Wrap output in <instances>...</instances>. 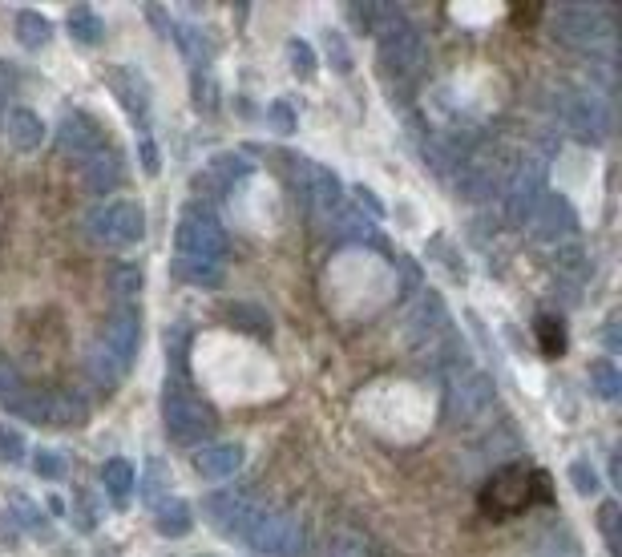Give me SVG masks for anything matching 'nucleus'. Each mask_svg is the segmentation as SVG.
Returning a JSON list of instances; mask_svg holds the SVG:
<instances>
[{
  "label": "nucleus",
  "instance_id": "45",
  "mask_svg": "<svg viewBox=\"0 0 622 557\" xmlns=\"http://www.w3.org/2000/svg\"><path fill=\"white\" fill-rule=\"evenodd\" d=\"M267 122H271V130H275V134H295L299 114L291 109V101H287V97H275V101L267 105Z\"/></svg>",
  "mask_w": 622,
  "mask_h": 557
},
{
  "label": "nucleus",
  "instance_id": "31",
  "mask_svg": "<svg viewBox=\"0 0 622 557\" xmlns=\"http://www.w3.org/2000/svg\"><path fill=\"white\" fill-rule=\"evenodd\" d=\"M586 376H590V388H594V396H598V400H618V396H622V376H618V368H614V360H610V356L590 360Z\"/></svg>",
  "mask_w": 622,
  "mask_h": 557
},
{
  "label": "nucleus",
  "instance_id": "10",
  "mask_svg": "<svg viewBox=\"0 0 622 557\" xmlns=\"http://www.w3.org/2000/svg\"><path fill=\"white\" fill-rule=\"evenodd\" d=\"M562 122L570 126V134L586 146H602L614 130V118H610V105L606 97L598 93H566L562 101Z\"/></svg>",
  "mask_w": 622,
  "mask_h": 557
},
{
  "label": "nucleus",
  "instance_id": "40",
  "mask_svg": "<svg viewBox=\"0 0 622 557\" xmlns=\"http://www.w3.org/2000/svg\"><path fill=\"white\" fill-rule=\"evenodd\" d=\"M566 477H570V485H574L578 497H598V493H602V477H598V469H594L586 457L574 461V465L566 469Z\"/></svg>",
  "mask_w": 622,
  "mask_h": 557
},
{
  "label": "nucleus",
  "instance_id": "5",
  "mask_svg": "<svg viewBox=\"0 0 622 557\" xmlns=\"http://www.w3.org/2000/svg\"><path fill=\"white\" fill-rule=\"evenodd\" d=\"M376 57H380V69L392 77H417L421 65H425V37L421 29L412 25L408 17L392 21L388 29L376 33Z\"/></svg>",
  "mask_w": 622,
  "mask_h": 557
},
{
  "label": "nucleus",
  "instance_id": "9",
  "mask_svg": "<svg viewBox=\"0 0 622 557\" xmlns=\"http://www.w3.org/2000/svg\"><path fill=\"white\" fill-rule=\"evenodd\" d=\"M493 404H497V384H493L489 372L469 368V372H461L457 380H449V396H445V412H449V420H457V424H473V420H481Z\"/></svg>",
  "mask_w": 622,
  "mask_h": 557
},
{
  "label": "nucleus",
  "instance_id": "14",
  "mask_svg": "<svg viewBox=\"0 0 622 557\" xmlns=\"http://www.w3.org/2000/svg\"><path fill=\"white\" fill-rule=\"evenodd\" d=\"M106 146H110L106 130H101V122L89 118L85 109H73V114L61 118V126H57V150H61L65 158H73V162H89L93 154H101Z\"/></svg>",
  "mask_w": 622,
  "mask_h": 557
},
{
  "label": "nucleus",
  "instance_id": "43",
  "mask_svg": "<svg viewBox=\"0 0 622 557\" xmlns=\"http://www.w3.org/2000/svg\"><path fill=\"white\" fill-rule=\"evenodd\" d=\"M324 49H328V61H332L336 73H352V49H348V41H344L340 29H328L324 33Z\"/></svg>",
  "mask_w": 622,
  "mask_h": 557
},
{
  "label": "nucleus",
  "instance_id": "48",
  "mask_svg": "<svg viewBox=\"0 0 622 557\" xmlns=\"http://www.w3.org/2000/svg\"><path fill=\"white\" fill-rule=\"evenodd\" d=\"M194 105L202 109V114H211V109H215V81L211 77H194Z\"/></svg>",
  "mask_w": 622,
  "mask_h": 557
},
{
  "label": "nucleus",
  "instance_id": "41",
  "mask_svg": "<svg viewBox=\"0 0 622 557\" xmlns=\"http://www.w3.org/2000/svg\"><path fill=\"white\" fill-rule=\"evenodd\" d=\"M538 340H542L546 360H558V356H562V348H566V331H562V323H558L554 315H542V319H538Z\"/></svg>",
  "mask_w": 622,
  "mask_h": 557
},
{
  "label": "nucleus",
  "instance_id": "21",
  "mask_svg": "<svg viewBox=\"0 0 622 557\" xmlns=\"http://www.w3.org/2000/svg\"><path fill=\"white\" fill-rule=\"evenodd\" d=\"M5 138H9L13 150H21V154H37V150L45 146V122L33 114V109L13 105L9 114H5Z\"/></svg>",
  "mask_w": 622,
  "mask_h": 557
},
{
  "label": "nucleus",
  "instance_id": "39",
  "mask_svg": "<svg viewBox=\"0 0 622 557\" xmlns=\"http://www.w3.org/2000/svg\"><path fill=\"white\" fill-rule=\"evenodd\" d=\"M622 513V505L618 501H602V509H598V529H602V537H606V549H610V557H622V533H618V517Z\"/></svg>",
  "mask_w": 622,
  "mask_h": 557
},
{
  "label": "nucleus",
  "instance_id": "16",
  "mask_svg": "<svg viewBox=\"0 0 622 557\" xmlns=\"http://www.w3.org/2000/svg\"><path fill=\"white\" fill-rule=\"evenodd\" d=\"M255 170V162H247V154H215L211 162H206V170L194 178V190L198 198H223L235 182H243L247 174Z\"/></svg>",
  "mask_w": 622,
  "mask_h": 557
},
{
  "label": "nucleus",
  "instance_id": "8",
  "mask_svg": "<svg viewBox=\"0 0 622 557\" xmlns=\"http://www.w3.org/2000/svg\"><path fill=\"white\" fill-rule=\"evenodd\" d=\"M259 509L263 505L251 493H243V489H219V493H206L202 497L206 525H211L219 537H227V541H243V533H247V525L255 521Z\"/></svg>",
  "mask_w": 622,
  "mask_h": 557
},
{
  "label": "nucleus",
  "instance_id": "37",
  "mask_svg": "<svg viewBox=\"0 0 622 557\" xmlns=\"http://www.w3.org/2000/svg\"><path fill=\"white\" fill-rule=\"evenodd\" d=\"M287 65H291V73L299 81H311L316 77V49H311L303 37H291L287 41Z\"/></svg>",
  "mask_w": 622,
  "mask_h": 557
},
{
  "label": "nucleus",
  "instance_id": "47",
  "mask_svg": "<svg viewBox=\"0 0 622 557\" xmlns=\"http://www.w3.org/2000/svg\"><path fill=\"white\" fill-rule=\"evenodd\" d=\"M352 194H356V210H360V214L368 210V218H372V222H376V218H384V202H380V198H376L368 186H356Z\"/></svg>",
  "mask_w": 622,
  "mask_h": 557
},
{
  "label": "nucleus",
  "instance_id": "51",
  "mask_svg": "<svg viewBox=\"0 0 622 557\" xmlns=\"http://www.w3.org/2000/svg\"><path fill=\"white\" fill-rule=\"evenodd\" d=\"M146 17H150V21L162 29V37H170V33H174V17H170L162 5H146Z\"/></svg>",
  "mask_w": 622,
  "mask_h": 557
},
{
  "label": "nucleus",
  "instance_id": "38",
  "mask_svg": "<svg viewBox=\"0 0 622 557\" xmlns=\"http://www.w3.org/2000/svg\"><path fill=\"white\" fill-rule=\"evenodd\" d=\"M554 267H558L562 275H570L574 283H586V279H590V271H594L582 247H558V255H554Z\"/></svg>",
  "mask_w": 622,
  "mask_h": 557
},
{
  "label": "nucleus",
  "instance_id": "27",
  "mask_svg": "<svg viewBox=\"0 0 622 557\" xmlns=\"http://www.w3.org/2000/svg\"><path fill=\"white\" fill-rule=\"evenodd\" d=\"M85 372H89V380L101 388V392H114L130 372L106 352V348H101V344H93V352H89V360H85Z\"/></svg>",
  "mask_w": 622,
  "mask_h": 557
},
{
  "label": "nucleus",
  "instance_id": "13",
  "mask_svg": "<svg viewBox=\"0 0 622 557\" xmlns=\"http://www.w3.org/2000/svg\"><path fill=\"white\" fill-rule=\"evenodd\" d=\"M106 85L114 89V97L122 101V109L134 118L138 130H150V109H154V89L146 81L142 69L134 65H110L106 69Z\"/></svg>",
  "mask_w": 622,
  "mask_h": 557
},
{
  "label": "nucleus",
  "instance_id": "44",
  "mask_svg": "<svg viewBox=\"0 0 622 557\" xmlns=\"http://www.w3.org/2000/svg\"><path fill=\"white\" fill-rule=\"evenodd\" d=\"M33 473H37L41 481H61V477L69 473V465H65V457H61L57 449H37V457H33Z\"/></svg>",
  "mask_w": 622,
  "mask_h": 557
},
{
  "label": "nucleus",
  "instance_id": "6",
  "mask_svg": "<svg viewBox=\"0 0 622 557\" xmlns=\"http://www.w3.org/2000/svg\"><path fill=\"white\" fill-rule=\"evenodd\" d=\"M550 29H554V37L562 45L582 49V53H594V49L610 45V21L594 5H566V9H558L550 17Z\"/></svg>",
  "mask_w": 622,
  "mask_h": 557
},
{
  "label": "nucleus",
  "instance_id": "46",
  "mask_svg": "<svg viewBox=\"0 0 622 557\" xmlns=\"http://www.w3.org/2000/svg\"><path fill=\"white\" fill-rule=\"evenodd\" d=\"M138 162H142V170H146L150 178L162 170V154H158V146H154V134H150V130H138Z\"/></svg>",
  "mask_w": 622,
  "mask_h": 557
},
{
  "label": "nucleus",
  "instance_id": "17",
  "mask_svg": "<svg viewBox=\"0 0 622 557\" xmlns=\"http://www.w3.org/2000/svg\"><path fill=\"white\" fill-rule=\"evenodd\" d=\"M126 182V158L118 146H106L101 154H93L89 162H81V186L93 198H106Z\"/></svg>",
  "mask_w": 622,
  "mask_h": 557
},
{
  "label": "nucleus",
  "instance_id": "29",
  "mask_svg": "<svg viewBox=\"0 0 622 557\" xmlns=\"http://www.w3.org/2000/svg\"><path fill=\"white\" fill-rule=\"evenodd\" d=\"M174 279H182V283H190V287H219V283H223V263L178 255V259H174Z\"/></svg>",
  "mask_w": 622,
  "mask_h": 557
},
{
  "label": "nucleus",
  "instance_id": "32",
  "mask_svg": "<svg viewBox=\"0 0 622 557\" xmlns=\"http://www.w3.org/2000/svg\"><path fill=\"white\" fill-rule=\"evenodd\" d=\"M106 279H110V291H114L118 299H134V295H142V287H146V275H142V267H134V263H114Z\"/></svg>",
  "mask_w": 622,
  "mask_h": 557
},
{
  "label": "nucleus",
  "instance_id": "30",
  "mask_svg": "<svg viewBox=\"0 0 622 557\" xmlns=\"http://www.w3.org/2000/svg\"><path fill=\"white\" fill-rule=\"evenodd\" d=\"M170 37H174V45L190 57V65H194V69H206V65H211L215 45L202 37V29H194V25H178V21H174V33H170Z\"/></svg>",
  "mask_w": 622,
  "mask_h": 557
},
{
  "label": "nucleus",
  "instance_id": "42",
  "mask_svg": "<svg viewBox=\"0 0 622 557\" xmlns=\"http://www.w3.org/2000/svg\"><path fill=\"white\" fill-rule=\"evenodd\" d=\"M25 436L21 428H13L9 420H0V461H9V465H21L25 461Z\"/></svg>",
  "mask_w": 622,
  "mask_h": 557
},
{
  "label": "nucleus",
  "instance_id": "2",
  "mask_svg": "<svg viewBox=\"0 0 622 557\" xmlns=\"http://www.w3.org/2000/svg\"><path fill=\"white\" fill-rule=\"evenodd\" d=\"M85 239L101 251H126L146 239V210L134 198H110L97 202L85 214Z\"/></svg>",
  "mask_w": 622,
  "mask_h": 557
},
{
  "label": "nucleus",
  "instance_id": "36",
  "mask_svg": "<svg viewBox=\"0 0 622 557\" xmlns=\"http://www.w3.org/2000/svg\"><path fill=\"white\" fill-rule=\"evenodd\" d=\"M186 344H190V327L186 323H174L166 331V364H170V376H186Z\"/></svg>",
  "mask_w": 622,
  "mask_h": 557
},
{
  "label": "nucleus",
  "instance_id": "28",
  "mask_svg": "<svg viewBox=\"0 0 622 557\" xmlns=\"http://www.w3.org/2000/svg\"><path fill=\"white\" fill-rule=\"evenodd\" d=\"M65 25H69V37H73L77 45H85V49H93V45H101V41H106V21H101V17H97L89 5H77V9H69Z\"/></svg>",
  "mask_w": 622,
  "mask_h": 557
},
{
  "label": "nucleus",
  "instance_id": "24",
  "mask_svg": "<svg viewBox=\"0 0 622 557\" xmlns=\"http://www.w3.org/2000/svg\"><path fill=\"white\" fill-rule=\"evenodd\" d=\"M134 481H138V473H134V465L122 461V457H114V461L101 465V489H106V497L114 501V509H130Z\"/></svg>",
  "mask_w": 622,
  "mask_h": 557
},
{
  "label": "nucleus",
  "instance_id": "25",
  "mask_svg": "<svg viewBox=\"0 0 622 557\" xmlns=\"http://www.w3.org/2000/svg\"><path fill=\"white\" fill-rule=\"evenodd\" d=\"M170 485H174V473H170V465L162 461V457H150L146 461V469H142V477L134 481V489H138V497L154 509L162 497H170Z\"/></svg>",
  "mask_w": 622,
  "mask_h": 557
},
{
  "label": "nucleus",
  "instance_id": "33",
  "mask_svg": "<svg viewBox=\"0 0 622 557\" xmlns=\"http://www.w3.org/2000/svg\"><path fill=\"white\" fill-rule=\"evenodd\" d=\"M227 319H231V327H243V331H251V336H259V340L271 336V319H267V311H259V307L231 303V307H227Z\"/></svg>",
  "mask_w": 622,
  "mask_h": 557
},
{
  "label": "nucleus",
  "instance_id": "26",
  "mask_svg": "<svg viewBox=\"0 0 622 557\" xmlns=\"http://www.w3.org/2000/svg\"><path fill=\"white\" fill-rule=\"evenodd\" d=\"M13 29H17V41L29 53H37V49H45L53 41V21L45 13H37V9H21L17 21H13Z\"/></svg>",
  "mask_w": 622,
  "mask_h": 557
},
{
  "label": "nucleus",
  "instance_id": "23",
  "mask_svg": "<svg viewBox=\"0 0 622 557\" xmlns=\"http://www.w3.org/2000/svg\"><path fill=\"white\" fill-rule=\"evenodd\" d=\"M150 513H154V529H158L166 541H178V537H186V533L194 529V509H190L182 497H174V493L162 497Z\"/></svg>",
  "mask_w": 622,
  "mask_h": 557
},
{
  "label": "nucleus",
  "instance_id": "50",
  "mask_svg": "<svg viewBox=\"0 0 622 557\" xmlns=\"http://www.w3.org/2000/svg\"><path fill=\"white\" fill-rule=\"evenodd\" d=\"M328 557H364V545H360L356 537H340V541L328 549Z\"/></svg>",
  "mask_w": 622,
  "mask_h": 557
},
{
  "label": "nucleus",
  "instance_id": "18",
  "mask_svg": "<svg viewBox=\"0 0 622 557\" xmlns=\"http://www.w3.org/2000/svg\"><path fill=\"white\" fill-rule=\"evenodd\" d=\"M328 231L336 243H356V247H384L380 231H376V222L352 206H336L328 210Z\"/></svg>",
  "mask_w": 622,
  "mask_h": 557
},
{
  "label": "nucleus",
  "instance_id": "15",
  "mask_svg": "<svg viewBox=\"0 0 622 557\" xmlns=\"http://www.w3.org/2000/svg\"><path fill=\"white\" fill-rule=\"evenodd\" d=\"M97 344L106 348V352L130 372L134 360H138V348H142V311H138V307H118V311H110Z\"/></svg>",
  "mask_w": 622,
  "mask_h": 557
},
{
  "label": "nucleus",
  "instance_id": "12",
  "mask_svg": "<svg viewBox=\"0 0 622 557\" xmlns=\"http://www.w3.org/2000/svg\"><path fill=\"white\" fill-rule=\"evenodd\" d=\"M526 227L534 231V239H538V243L566 247V239H574V231H578V214H574V206H570V198H566V194L546 190V194H542V202L534 206V214H530Z\"/></svg>",
  "mask_w": 622,
  "mask_h": 557
},
{
  "label": "nucleus",
  "instance_id": "1",
  "mask_svg": "<svg viewBox=\"0 0 622 557\" xmlns=\"http://www.w3.org/2000/svg\"><path fill=\"white\" fill-rule=\"evenodd\" d=\"M162 424H166V436L174 440V444H202L211 440V432H215V408L206 404L194 388H190V380L186 376H166V388H162Z\"/></svg>",
  "mask_w": 622,
  "mask_h": 557
},
{
  "label": "nucleus",
  "instance_id": "19",
  "mask_svg": "<svg viewBox=\"0 0 622 557\" xmlns=\"http://www.w3.org/2000/svg\"><path fill=\"white\" fill-rule=\"evenodd\" d=\"M243 461H247L243 444H202L194 453V473L202 481H227L243 469Z\"/></svg>",
  "mask_w": 622,
  "mask_h": 557
},
{
  "label": "nucleus",
  "instance_id": "7",
  "mask_svg": "<svg viewBox=\"0 0 622 557\" xmlns=\"http://www.w3.org/2000/svg\"><path fill=\"white\" fill-rule=\"evenodd\" d=\"M546 194V162L542 158H517V166L505 174L501 182V202H505V214L513 222H530L534 206L542 202Z\"/></svg>",
  "mask_w": 622,
  "mask_h": 557
},
{
  "label": "nucleus",
  "instance_id": "22",
  "mask_svg": "<svg viewBox=\"0 0 622 557\" xmlns=\"http://www.w3.org/2000/svg\"><path fill=\"white\" fill-rule=\"evenodd\" d=\"M501 497H509V501L501 505V513H517V509H526V505H530V485H526V473H522V469H505V473H497V481H493V489L481 497V505L493 509Z\"/></svg>",
  "mask_w": 622,
  "mask_h": 557
},
{
  "label": "nucleus",
  "instance_id": "52",
  "mask_svg": "<svg viewBox=\"0 0 622 557\" xmlns=\"http://www.w3.org/2000/svg\"><path fill=\"white\" fill-rule=\"evenodd\" d=\"M13 89H17V73L9 65H0V105H5V97H13Z\"/></svg>",
  "mask_w": 622,
  "mask_h": 557
},
{
  "label": "nucleus",
  "instance_id": "11",
  "mask_svg": "<svg viewBox=\"0 0 622 557\" xmlns=\"http://www.w3.org/2000/svg\"><path fill=\"white\" fill-rule=\"evenodd\" d=\"M291 178H295V190L316 206L320 214L344 206V182L340 174H332L324 162H311V158H291Z\"/></svg>",
  "mask_w": 622,
  "mask_h": 557
},
{
  "label": "nucleus",
  "instance_id": "35",
  "mask_svg": "<svg viewBox=\"0 0 622 557\" xmlns=\"http://www.w3.org/2000/svg\"><path fill=\"white\" fill-rule=\"evenodd\" d=\"M13 521H17L21 529H29L33 537H49V533H53V529H49L45 509H41V505H33L29 497H13Z\"/></svg>",
  "mask_w": 622,
  "mask_h": 557
},
{
  "label": "nucleus",
  "instance_id": "34",
  "mask_svg": "<svg viewBox=\"0 0 622 557\" xmlns=\"http://www.w3.org/2000/svg\"><path fill=\"white\" fill-rule=\"evenodd\" d=\"M25 392H29V384H25V376L17 372V364H9V356H0V404L13 412V408L25 400Z\"/></svg>",
  "mask_w": 622,
  "mask_h": 557
},
{
  "label": "nucleus",
  "instance_id": "3",
  "mask_svg": "<svg viewBox=\"0 0 622 557\" xmlns=\"http://www.w3.org/2000/svg\"><path fill=\"white\" fill-rule=\"evenodd\" d=\"M243 545H251L255 557H303L307 549V529L295 513L287 509H259L255 521L243 533Z\"/></svg>",
  "mask_w": 622,
  "mask_h": 557
},
{
  "label": "nucleus",
  "instance_id": "20",
  "mask_svg": "<svg viewBox=\"0 0 622 557\" xmlns=\"http://www.w3.org/2000/svg\"><path fill=\"white\" fill-rule=\"evenodd\" d=\"M453 190H457V198H465V202H485V198L497 190V174H493L489 162H477V158L465 154V158L453 166Z\"/></svg>",
  "mask_w": 622,
  "mask_h": 557
},
{
  "label": "nucleus",
  "instance_id": "49",
  "mask_svg": "<svg viewBox=\"0 0 622 557\" xmlns=\"http://www.w3.org/2000/svg\"><path fill=\"white\" fill-rule=\"evenodd\" d=\"M73 517H77V529L81 533H93V525H97V517H93V505L77 493V509H73Z\"/></svg>",
  "mask_w": 622,
  "mask_h": 557
},
{
  "label": "nucleus",
  "instance_id": "4",
  "mask_svg": "<svg viewBox=\"0 0 622 557\" xmlns=\"http://www.w3.org/2000/svg\"><path fill=\"white\" fill-rule=\"evenodd\" d=\"M174 243H178V255H190V259L223 263V255H227V231H223L219 214L206 202H186L182 206Z\"/></svg>",
  "mask_w": 622,
  "mask_h": 557
}]
</instances>
